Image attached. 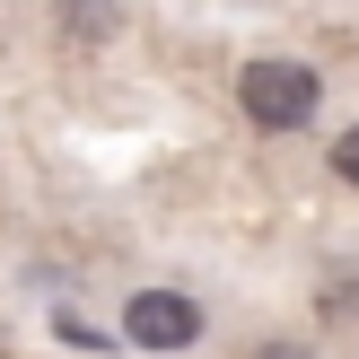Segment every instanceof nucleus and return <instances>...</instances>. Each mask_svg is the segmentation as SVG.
Here are the masks:
<instances>
[{"mask_svg": "<svg viewBox=\"0 0 359 359\" xmlns=\"http://www.w3.org/2000/svg\"><path fill=\"white\" fill-rule=\"evenodd\" d=\"M62 35L70 44H105L114 35V0H62Z\"/></svg>", "mask_w": 359, "mask_h": 359, "instance_id": "7ed1b4c3", "label": "nucleus"}, {"mask_svg": "<svg viewBox=\"0 0 359 359\" xmlns=\"http://www.w3.org/2000/svg\"><path fill=\"white\" fill-rule=\"evenodd\" d=\"M123 333H132L140 351H193L202 342V307L175 290H140L132 307H123Z\"/></svg>", "mask_w": 359, "mask_h": 359, "instance_id": "f03ea898", "label": "nucleus"}, {"mask_svg": "<svg viewBox=\"0 0 359 359\" xmlns=\"http://www.w3.org/2000/svg\"><path fill=\"white\" fill-rule=\"evenodd\" d=\"M333 175L359 184V123H351V132H333Z\"/></svg>", "mask_w": 359, "mask_h": 359, "instance_id": "20e7f679", "label": "nucleus"}, {"mask_svg": "<svg viewBox=\"0 0 359 359\" xmlns=\"http://www.w3.org/2000/svg\"><path fill=\"white\" fill-rule=\"evenodd\" d=\"M237 105L255 132H307V114L325 105V79L316 62H290V53H263V62L237 70Z\"/></svg>", "mask_w": 359, "mask_h": 359, "instance_id": "f257e3e1", "label": "nucleus"}]
</instances>
